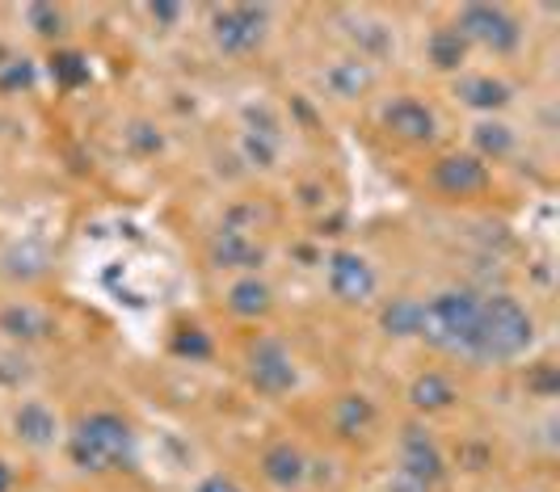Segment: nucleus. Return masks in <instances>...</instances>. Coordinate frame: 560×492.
Returning <instances> with one entry per match:
<instances>
[{
	"label": "nucleus",
	"mask_w": 560,
	"mask_h": 492,
	"mask_svg": "<svg viewBox=\"0 0 560 492\" xmlns=\"http://www.w3.org/2000/svg\"><path fill=\"white\" fill-rule=\"evenodd\" d=\"M425 345L455 358H472L480 350V295L468 286L439 291L434 300L421 303V332Z\"/></svg>",
	"instance_id": "1"
},
{
	"label": "nucleus",
	"mask_w": 560,
	"mask_h": 492,
	"mask_svg": "<svg viewBox=\"0 0 560 492\" xmlns=\"http://www.w3.org/2000/svg\"><path fill=\"white\" fill-rule=\"evenodd\" d=\"M535 320L514 295H480V350L477 362H514L532 350Z\"/></svg>",
	"instance_id": "2"
},
{
	"label": "nucleus",
	"mask_w": 560,
	"mask_h": 492,
	"mask_svg": "<svg viewBox=\"0 0 560 492\" xmlns=\"http://www.w3.org/2000/svg\"><path fill=\"white\" fill-rule=\"evenodd\" d=\"M68 450H72V464L81 471H114V467H127L136 459V434L118 412L102 409L81 417Z\"/></svg>",
	"instance_id": "3"
},
{
	"label": "nucleus",
	"mask_w": 560,
	"mask_h": 492,
	"mask_svg": "<svg viewBox=\"0 0 560 492\" xmlns=\"http://www.w3.org/2000/svg\"><path fill=\"white\" fill-rule=\"evenodd\" d=\"M455 30L468 38V47L477 43L493 55L518 51V43H523V22L505 4H464Z\"/></svg>",
	"instance_id": "4"
},
{
	"label": "nucleus",
	"mask_w": 560,
	"mask_h": 492,
	"mask_svg": "<svg viewBox=\"0 0 560 492\" xmlns=\"http://www.w3.org/2000/svg\"><path fill=\"white\" fill-rule=\"evenodd\" d=\"M270 9L261 4H224L211 9V38L224 55H253L266 43Z\"/></svg>",
	"instance_id": "5"
},
{
	"label": "nucleus",
	"mask_w": 560,
	"mask_h": 492,
	"mask_svg": "<svg viewBox=\"0 0 560 492\" xmlns=\"http://www.w3.org/2000/svg\"><path fill=\"white\" fill-rule=\"evenodd\" d=\"M325 282H329V295L341 303H371L375 300V291H380V273L375 266L366 261L363 253H354V248H337L329 253V261H325Z\"/></svg>",
	"instance_id": "6"
},
{
	"label": "nucleus",
	"mask_w": 560,
	"mask_h": 492,
	"mask_svg": "<svg viewBox=\"0 0 560 492\" xmlns=\"http://www.w3.org/2000/svg\"><path fill=\"white\" fill-rule=\"evenodd\" d=\"M249 383L261 391V396H287L295 383H300V371H295V358L282 345L279 337H261L253 341L249 350Z\"/></svg>",
	"instance_id": "7"
},
{
	"label": "nucleus",
	"mask_w": 560,
	"mask_h": 492,
	"mask_svg": "<svg viewBox=\"0 0 560 492\" xmlns=\"http://www.w3.org/2000/svg\"><path fill=\"white\" fill-rule=\"evenodd\" d=\"M396 455H400V467H396V471L413 476V480L430 484V489L447 476V459H443L439 442H434V434H430L425 425H405V430H400V446H396Z\"/></svg>",
	"instance_id": "8"
},
{
	"label": "nucleus",
	"mask_w": 560,
	"mask_h": 492,
	"mask_svg": "<svg viewBox=\"0 0 560 492\" xmlns=\"http://www.w3.org/2000/svg\"><path fill=\"white\" fill-rule=\"evenodd\" d=\"M380 122H384V131L396 139H405V143H430V139L439 136V118H434V109L418 102V97H393L384 114H380Z\"/></svg>",
	"instance_id": "9"
},
{
	"label": "nucleus",
	"mask_w": 560,
	"mask_h": 492,
	"mask_svg": "<svg viewBox=\"0 0 560 492\" xmlns=\"http://www.w3.org/2000/svg\"><path fill=\"white\" fill-rule=\"evenodd\" d=\"M434 186L447 198H472L489 190V164L477 161L472 152H455L434 164Z\"/></svg>",
	"instance_id": "10"
},
{
	"label": "nucleus",
	"mask_w": 560,
	"mask_h": 492,
	"mask_svg": "<svg viewBox=\"0 0 560 492\" xmlns=\"http://www.w3.org/2000/svg\"><path fill=\"white\" fill-rule=\"evenodd\" d=\"M261 476L279 492H295L308 484V455L295 442H275L261 450Z\"/></svg>",
	"instance_id": "11"
},
{
	"label": "nucleus",
	"mask_w": 560,
	"mask_h": 492,
	"mask_svg": "<svg viewBox=\"0 0 560 492\" xmlns=\"http://www.w3.org/2000/svg\"><path fill=\"white\" fill-rule=\"evenodd\" d=\"M0 332H4L9 341L34 345V341H47V337L56 332V320H51V312H47V307H38V303L13 300V303H4V307H0Z\"/></svg>",
	"instance_id": "12"
},
{
	"label": "nucleus",
	"mask_w": 560,
	"mask_h": 492,
	"mask_svg": "<svg viewBox=\"0 0 560 492\" xmlns=\"http://www.w3.org/2000/svg\"><path fill=\"white\" fill-rule=\"evenodd\" d=\"M320 84L337 102H359L375 89V63H366L359 55H346V59H337L320 72Z\"/></svg>",
	"instance_id": "13"
},
{
	"label": "nucleus",
	"mask_w": 560,
	"mask_h": 492,
	"mask_svg": "<svg viewBox=\"0 0 560 492\" xmlns=\"http://www.w3.org/2000/svg\"><path fill=\"white\" fill-rule=\"evenodd\" d=\"M211 261L220 270H241V273H257L266 266V248L257 236H245V232H228L220 227L215 241H211Z\"/></svg>",
	"instance_id": "14"
},
{
	"label": "nucleus",
	"mask_w": 560,
	"mask_h": 492,
	"mask_svg": "<svg viewBox=\"0 0 560 492\" xmlns=\"http://www.w3.org/2000/svg\"><path fill=\"white\" fill-rule=\"evenodd\" d=\"M13 434L26 442L30 450H51L59 437V417L43 400H26L22 409L13 412Z\"/></svg>",
	"instance_id": "15"
},
{
	"label": "nucleus",
	"mask_w": 560,
	"mask_h": 492,
	"mask_svg": "<svg viewBox=\"0 0 560 492\" xmlns=\"http://www.w3.org/2000/svg\"><path fill=\"white\" fill-rule=\"evenodd\" d=\"M455 97L477 114H498V109L510 106L514 89L502 81V77H489V72H472V77H459L455 81Z\"/></svg>",
	"instance_id": "16"
},
{
	"label": "nucleus",
	"mask_w": 560,
	"mask_h": 492,
	"mask_svg": "<svg viewBox=\"0 0 560 492\" xmlns=\"http://www.w3.org/2000/svg\"><path fill=\"white\" fill-rule=\"evenodd\" d=\"M228 312L232 316H241V320H257V316H266L270 307H275V291H270V282L266 278H257V273H245V278H236L232 286H228Z\"/></svg>",
	"instance_id": "17"
},
{
	"label": "nucleus",
	"mask_w": 560,
	"mask_h": 492,
	"mask_svg": "<svg viewBox=\"0 0 560 492\" xmlns=\"http://www.w3.org/2000/svg\"><path fill=\"white\" fill-rule=\"evenodd\" d=\"M459 396H455V383L447 375H439V371H425L418 379L409 383V405L418 412H443L451 409Z\"/></svg>",
	"instance_id": "18"
},
{
	"label": "nucleus",
	"mask_w": 560,
	"mask_h": 492,
	"mask_svg": "<svg viewBox=\"0 0 560 492\" xmlns=\"http://www.w3.org/2000/svg\"><path fill=\"white\" fill-rule=\"evenodd\" d=\"M375 405L366 400V396H341L334 405V430L337 437H346V442H354V437L371 434V425H375Z\"/></svg>",
	"instance_id": "19"
},
{
	"label": "nucleus",
	"mask_w": 560,
	"mask_h": 492,
	"mask_svg": "<svg viewBox=\"0 0 560 492\" xmlns=\"http://www.w3.org/2000/svg\"><path fill=\"white\" fill-rule=\"evenodd\" d=\"M425 55H430V63H434L439 72H459L464 59H468V38L455 26H439L425 38Z\"/></svg>",
	"instance_id": "20"
},
{
	"label": "nucleus",
	"mask_w": 560,
	"mask_h": 492,
	"mask_svg": "<svg viewBox=\"0 0 560 492\" xmlns=\"http://www.w3.org/2000/svg\"><path fill=\"white\" fill-rule=\"evenodd\" d=\"M472 148H477L472 156H477V161H485V164L505 161V156L514 152V131L505 127L502 118H480L477 127H472Z\"/></svg>",
	"instance_id": "21"
},
{
	"label": "nucleus",
	"mask_w": 560,
	"mask_h": 492,
	"mask_svg": "<svg viewBox=\"0 0 560 492\" xmlns=\"http://www.w3.org/2000/svg\"><path fill=\"white\" fill-rule=\"evenodd\" d=\"M380 328H384L388 337H396V341L418 337V332H421V300L400 295V300L384 303V312H380Z\"/></svg>",
	"instance_id": "22"
},
{
	"label": "nucleus",
	"mask_w": 560,
	"mask_h": 492,
	"mask_svg": "<svg viewBox=\"0 0 560 492\" xmlns=\"http://www.w3.org/2000/svg\"><path fill=\"white\" fill-rule=\"evenodd\" d=\"M350 38H354V47H359V59H384V55H393V30L380 26V22H359V26L350 30Z\"/></svg>",
	"instance_id": "23"
},
{
	"label": "nucleus",
	"mask_w": 560,
	"mask_h": 492,
	"mask_svg": "<svg viewBox=\"0 0 560 492\" xmlns=\"http://www.w3.org/2000/svg\"><path fill=\"white\" fill-rule=\"evenodd\" d=\"M47 270V248L38 245H18L13 253H4V273L9 278H43Z\"/></svg>",
	"instance_id": "24"
},
{
	"label": "nucleus",
	"mask_w": 560,
	"mask_h": 492,
	"mask_svg": "<svg viewBox=\"0 0 560 492\" xmlns=\"http://www.w3.org/2000/svg\"><path fill=\"white\" fill-rule=\"evenodd\" d=\"M51 77L59 89H81L89 81V63L81 51H56L51 55Z\"/></svg>",
	"instance_id": "25"
},
{
	"label": "nucleus",
	"mask_w": 560,
	"mask_h": 492,
	"mask_svg": "<svg viewBox=\"0 0 560 492\" xmlns=\"http://www.w3.org/2000/svg\"><path fill=\"white\" fill-rule=\"evenodd\" d=\"M122 143H127L136 156H156V152L165 148V136H161L152 122H131V127L122 131Z\"/></svg>",
	"instance_id": "26"
},
{
	"label": "nucleus",
	"mask_w": 560,
	"mask_h": 492,
	"mask_svg": "<svg viewBox=\"0 0 560 492\" xmlns=\"http://www.w3.org/2000/svg\"><path fill=\"white\" fill-rule=\"evenodd\" d=\"M34 84V63H30L26 55L18 59V55H9L4 63H0V93H22Z\"/></svg>",
	"instance_id": "27"
},
{
	"label": "nucleus",
	"mask_w": 560,
	"mask_h": 492,
	"mask_svg": "<svg viewBox=\"0 0 560 492\" xmlns=\"http://www.w3.org/2000/svg\"><path fill=\"white\" fill-rule=\"evenodd\" d=\"M173 354L202 362V358H211V337H207L202 328H182V332L173 337Z\"/></svg>",
	"instance_id": "28"
},
{
	"label": "nucleus",
	"mask_w": 560,
	"mask_h": 492,
	"mask_svg": "<svg viewBox=\"0 0 560 492\" xmlns=\"http://www.w3.org/2000/svg\"><path fill=\"white\" fill-rule=\"evenodd\" d=\"M26 17L30 26H34V34H43V38H56L59 30H63V13H59L56 4H30Z\"/></svg>",
	"instance_id": "29"
},
{
	"label": "nucleus",
	"mask_w": 560,
	"mask_h": 492,
	"mask_svg": "<svg viewBox=\"0 0 560 492\" xmlns=\"http://www.w3.org/2000/svg\"><path fill=\"white\" fill-rule=\"evenodd\" d=\"M527 387L532 391H539V396H552L560 383H557V366L552 362H539V366H532L527 371Z\"/></svg>",
	"instance_id": "30"
},
{
	"label": "nucleus",
	"mask_w": 560,
	"mask_h": 492,
	"mask_svg": "<svg viewBox=\"0 0 560 492\" xmlns=\"http://www.w3.org/2000/svg\"><path fill=\"white\" fill-rule=\"evenodd\" d=\"M388 492H434V489L413 480V476H405V471H393V476H388Z\"/></svg>",
	"instance_id": "31"
},
{
	"label": "nucleus",
	"mask_w": 560,
	"mask_h": 492,
	"mask_svg": "<svg viewBox=\"0 0 560 492\" xmlns=\"http://www.w3.org/2000/svg\"><path fill=\"white\" fill-rule=\"evenodd\" d=\"M182 4H148V17L152 22H165V26H173V22H182Z\"/></svg>",
	"instance_id": "32"
},
{
	"label": "nucleus",
	"mask_w": 560,
	"mask_h": 492,
	"mask_svg": "<svg viewBox=\"0 0 560 492\" xmlns=\"http://www.w3.org/2000/svg\"><path fill=\"white\" fill-rule=\"evenodd\" d=\"M195 492H245V489H241L236 480H228V476H207Z\"/></svg>",
	"instance_id": "33"
},
{
	"label": "nucleus",
	"mask_w": 560,
	"mask_h": 492,
	"mask_svg": "<svg viewBox=\"0 0 560 492\" xmlns=\"http://www.w3.org/2000/svg\"><path fill=\"white\" fill-rule=\"evenodd\" d=\"M0 492H13V467L0 459Z\"/></svg>",
	"instance_id": "34"
}]
</instances>
